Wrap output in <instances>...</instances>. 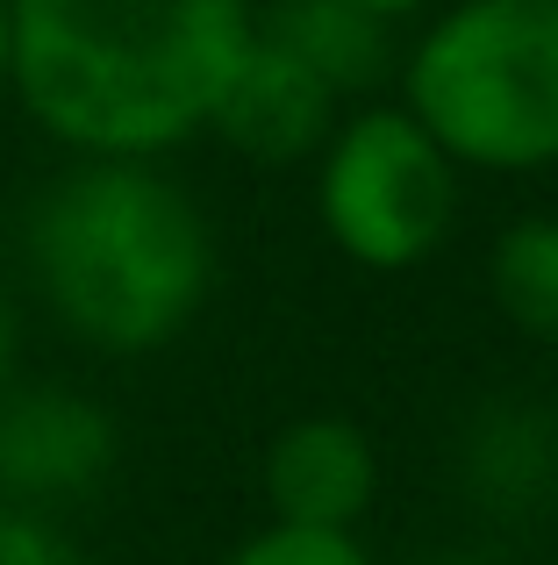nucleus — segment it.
I'll list each match as a JSON object with an SVG mask.
<instances>
[{"label":"nucleus","instance_id":"1","mask_svg":"<svg viewBox=\"0 0 558 565\" xmlns=\"http://www.w3.org/2000/svg\"><path fill=\"white\" fill-rule=\"evenodd\" d=\"M251 0H8V86L79 158H158L208 129Z\"/></svg>","mask_w":558,"mask_h":565},{"label":"nucleus","instance_id":"2","mask_svg":"<svg viewBox=\"0 0 558 565\" xmlns=\"http://www.w3.org/2000/svg\"><path fill=\"white\" fill-rule=\"evenodd\" d=\"M29 273L79 344L143 359L201 316L215 244L151 158H79L29 207Z\"/></svg>","mask_w":558,"mask_h":565},{"label":"nucleus","instance_id":"3","mask_svg":"<svg viewBox=\"0 0 558 565\" xmlns=\"http://www.w3.org/2000/svg\"><path fill=\"white\" fill-rule=\"evenodd\" d=\"M401 79L408 115L451 166H558V0H459Z\"/></svg>","mask_w":558,"mask_h":565},{"label":"nucleus","instance_id":"4","mask_svg":"<svg viewBox=\"0 0 558 565\" xmlns=\"http://www.w3.org/2000/svg\"><path fill=\"white\" fill-rule=\"evenodd\" d=\"M322 230L373 273H408L451 236L459 180L408 108H358L322 151Z\"/></svg>","mask_w":558,"mask_h":565},{"label":"nucleus","instance_id":"5","mask_svg":"<svg viewBox=\"0 0 558 565\" xmlns=\"http://www.w3.org/2000/svg\"><path fill=\"white\" fill-rule=\"evenodd\" d=\"M115 466V423L72 386L0 394V487L22 501L86 494Z\"/></svg>","mask_w":558,"mask_h":565},{"label":"nucleus","instance_id":"6","mask_svg":"<svg viewBox=\"0 0 558 565\" xmlns=\"http://www.w3.org/2000/svg\"><path fill=\"white\" fill-rule=\"evenodd\" d=\"M379 494L373 437L344 415H301L266 451V501L293 530H351Z\"/></svg>","mask_w":558,"mask_h":565},{"label":"nucleus","instance_id":"7","mask_svg":"<svg viewBox=\"0 0 558 565\" xmlns=\"http://www.w3.org/2000/svg\"><path fill=\"white\" fill-rule=\"evenodd\" d=\"M208 129L229 143V151L258 158V166H293V158H308L315 143H330L336 94L251 29V51L237 57V72H229L223 100H215V115H208Z\"/></svg>","mask_w":558,"mask_h":565},{"label":"nucleus","instance_id":"8","mask_svg":"<svg viewBox=\"0 0 558 565\" xmlns=\"http://www.w3.org/2000/svg\"><path fill=\"white\" fill-rule=\"evenodd\" d=\"M251 29L287 51L301 72H315L336 100L344 94H365L379 72L394 65V43H387V22L351 0H272L266 14H251Z\"/></svg>","mask_w":558,"mask_h":565},{"label":"nucleus","instance_id":"9","mask_svg":"<svg viewBox=\"0 0 558 565\" xmlns=\"http://www.w3.org/2000/svg\"><path fill=\"white\" fill-rule=\"evenodd\" d=\"M465 472L487 501H530L558 480V444L551 429H537V415H523V401H502L473 423Z\"/></svg>","mask_w":558,"mask_h":565},{"label":"nucleus","instance_id":"10","mask_svg":"<svg viewBox=\"0 0 558 565\" xmlns=\"http://www.w3.org/2000/svg\"><path fill=\"white\" fill-rule=\"evenodd\" d=\"M494 301L537 344H558V215H523L494 244Z\"/></svg>","mask_w":558,"mask_h":565},{"label":"nucleus","instance_id":"11","mask_svg":"<svg viewBox=\"0 0 558 565\" xmlns=\"http://www.w3.org/2000/svg\"><path fill=\"white\" fill-rule=\"evenodd\" d=\"M223 565H373L358 552L351 530H293V523H272L258 537H244Z\"/></svg>","mask_w":558,"mask_h":565},{"label":"nucleus","instance_id":"12","mask_svg":"<svg viewBox=\"0 0 558 565\" xmlns=\"http://www.w3.org/2000/svg\"><path fill=\"white\" fill-rule=\"evenodd\" d=\"M0 565H86L65 530L36 523L29 509H0Z\"/></svg>","mask_w":558,"mask_h":565},{"label":"nucleus","instance_id":"13","mask_svg":"<svg viewBox=\"0 0 558 565\" xmlns=\"http://www.w3.org/2000/svg\"><path fill=\"white\" fill-rule=\"evenodd\" d=\"M351 8H365V14H379V22H401V14H416V8H430V0H351Z\"/></svg>","mask_w":558,"mask_h":565},{"label":"nucleus","instance_id":"14","mask_svg":"<svg viewBox=\"0 0 558 565\" xmlns=\"http://www.w3.org/2000/svg\"><path fill=\"white\" fill-rule=\"evenodd\" d=\"M8 365H14V308L0 294V386H8Z\"/></svg>","mask_w":558,"mask_h":565},{"label":"nucleus","instance_id":"15","mask_svg":"<svg viewBox=\"0 0 558 565\" xmlns=\"http://www.w3.org/2000/svg\"><path fill=\"white\" fill-rule=\"evenodd\" d=\"M0 86H8V0H0Z\"/></svg>","mask_w":558,"mask_h":565}]
</instances>
